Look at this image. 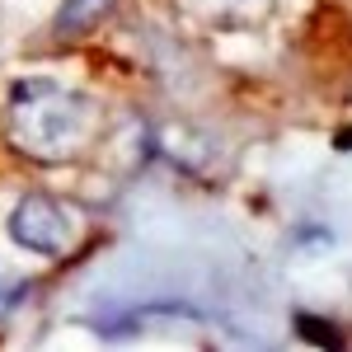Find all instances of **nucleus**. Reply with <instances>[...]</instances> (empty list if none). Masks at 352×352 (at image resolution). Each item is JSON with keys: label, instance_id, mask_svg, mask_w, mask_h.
<instances>
[{"label": "nucleus", "instance_id": "nucleus-4", "mask_svg": "<svg viewBox=\"0 0 352 352\" xmlns=\"http://www.w3.org/2000/svg\"><path fill=\"white\" fill-rule=\"evenodd\" d=\"M24 292H28V282H24V277H14V272L0 263V315L14 310V305L24 300Z\"/></svg>", "mask_w": 352, "mask_h": 352}, {"label": "nucleus", "instance_id": "nucleus-1", "mask_svg": "<svg viewBox=\"0 0 352 352\" xmlns=\"http://www.w3.org/2000/svg\"><path fill=\"white\" fill-rule=\"evenodd\" d=\"M10 146L43 164H61L94 136V104L61 80H19L5 109Z\"/></svg>", "mask_w": 352, "mask_h": 352}, {"label": "nucleus", "instance_id": "nucleus-2", "mask_svg": "<svg viewBox=\"0 0 352 352\" xmlns=\"http://www.w3.org/2000/svg\"><path fill=\"white\" fill-rule=\"evenodd\" d=\"M10 235L14 244H24L28 254H43V258H61L80 244V217L71 207H61L56 197H24L14 212H10Z\"/></svg>", "mask_w": 352, "mask_h": 352}, {"label": "nucleus", "instance_id": "nucleus-3", "mask_svg": "<svg viewBox=\"0 0 352 352\" xmlns=\"http://www.w3.org/2000/svg\"><path fill=\"white\" fill-rule=\"evenodd\" d=\"M113 5L118 0H66L61 14H56V38H80V33H89Z\"/></svg>", "mask_w": 352, "mask_h": 352}]
</instances>
